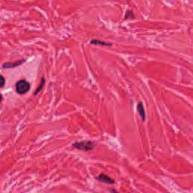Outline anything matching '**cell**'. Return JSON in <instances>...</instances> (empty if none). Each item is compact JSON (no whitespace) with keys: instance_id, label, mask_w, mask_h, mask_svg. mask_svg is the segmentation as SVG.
I'll return each mask as SVG.
<instances>
[{"instance_id":"cell-2","label":"cell","mask_w":193,"mask_h":193,"mask_svg":"<svg viewBox=\"0 0 193 193\" xmlns=\"http://www.w3.org/2000/svg\"><path fill=\"white\" fill-rule=\"evenodd\" d=\"M73 146L81 151L88 152L94 150V148L95 147V143L91 140H83L74 143L73 144Z\"/></svg>"},{"instance_id":"cell-4","label":"cell","mask_w":193,"mask_h":193,"mask_svg":"<svg viewBox=\"0 0 193 193\" xmlns=\"http://www.w3.org/2000/svg\"><path fill=\"white\" fill-rule=\"evenodd\" d=\"M96 180L102 182V183H106V184H114L115 183V180L109 177V176L106 175L104 174H101L96 177Z\"/></svg>"},{"instance_id":"cell-3","label":"cell","mask_w":193,"mask_h":193,"mask_svg":"<svg viewBox=\"0 0 193 193\" xmlns=\"http://www.w3.org/2000/svg\"><path fill=\"white\" fill-rule=\"evenodd\" d=\"M26 60L22 59L20 60H17L16 62L15 63H12V62H7V63H4L2 64V68L3 69H12V68H15V67H20V65L25 63Z\"/></svg>"},{"instance_id":"cell-1","label":"cell","mask_w":193,"mask_h":193,"mask_svg":"<svg viewBox=\"0 0 193 193\" xmlns=\"http://www.w3.org/2000/svg\"><path fill=\"white\" fill-rule=\"evenodd\" d=\"M30 83L25 79H20L15 84V91L20 95H25L30 90Z\"/></svg>"},{"instance_id":"cell-6","label":"cell","mask_w":193,"mask_h":193,"mask_svg":"<svg viewBox=\"0 0 193 193\" xmlns=\"http://www.w3.org/2000/svg\"><path fill=\"white\" fill-rule=\"evenodd\" d=\"M90 42L91 44H92V45H101V46H111V45H112V44L111 43L103 42V41H100L99 40V39H92Z\"/></svg>"},{"instance_id":"cell-8","label":"cell","mask_w":193,"mask_h":193,"mask_svg":"<svg viewBox=\"0 0 193 193\" xmlns=\"http://www.w3.org/2000/svg\"><path fill=\"white\" fill-rule=\"evenodd\" d=\"M134 18V14L131 12H128L126 14V17L125 18Z\"/></svg>"},{"instance_id":"cell-5","label":"cell","mask_w":193,"mask_h":193,"mask_svg":"<svg viewBox=\"0 0 193 193\" xmlns=\"http://www.w3.org/2000/svg\"><path fill=\"white\" fill-rule=\"evenodd\" d=\"M136 110H137L138 113H139V115L140 116L143 122H145L146 112H145V109H144L143 104L142 102H139V103H138L137 106H136Z\"/></svg>"},{"instance_id":"cell-7","label":"cell","mask_w":193,"mask_h":193,"mask_svg":"<svg viewBox=\"0 0 193 193\" xmlns=\"http://www.w3.org/2000/svg\"><path fill=\"white\" fill-rule=\"evenodd\" d=\"M45 78L42 77V78H41V81H40V83H39L38 88H37L36 89L35 92L33 93V95H38L39 92H40L42 90V88H43V87H44V85H45Z\"/></svg>"},{"instance_id":"cell-9","label":"cell","mask_w":193,"mask_h":193,"mask_svg":"<svg viewBox=\"0 0 193 193\" xmlns=\"http://www.w3.org/2000/svg\"><path fill=\"white\" fill-rule=\"evenodd\" d=\"M0 79H1V88H3L5 84V79L4 76H3L2 75L1 76V78H0Z\"/></svg>"}]
</instances>
